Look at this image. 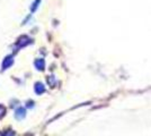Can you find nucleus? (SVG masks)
<instances>
[{"label": "nucleus", "mask_w": 151, "mask_h": 136, "mask_svg": "<svg viewBox=\"0 0 151 136\" xmlns=\"http://www.w3.org/2000/svg\"><path fill=\"white\" fill-rule=\"evenodd\" d=\"M13 65H14V57L13 56H7L6 58L4 59V61H2L1 69H2V71H7L8 68H10Z\"/></svg>", "instance_id": "1"}, {"label": "nucleus", "mask_w": 151, "mask_h": 136, "mask_svg": "<svg viewBox=\"0 0 151 136\" xmlns=\"http://www.w3.org/2000/svg\"><path fill=\"white\" fill-rule=\"evenodd\" d=\"M25 117H26V110L24 108L19 107L18 109H16V111H15V118H16L17 120H22V119H24Z\"/></svg>", "instance_id": "2"}, {"label": "nucleus", "mask_w": 151, "mask_h": 136, "mask_svg": "<svg viewBox=\"0 0 151 136\" xmlns=\"http://www.w3.org/2000/svg\"><path fill=\"white\" fill-rule=\"evenodd\" d=\"M34 91H35V93L37 95H41L45 92V86L42 83H36L35 86H34Z\"/></svg>", "instance_id": "3"}, {"label": "nucleus", "mask_w": 151, "mask_h": 136, "mask_svg": "<svg viewBox=\"0 0 151 136\" xmlns=\"http://www.w3.org/2000/svg\"><path fill=\"white\" fill-rule=\"evenodd\" d=\"M34 65H35V67H36V69H38V71H44L45 69V61L44 59H37L35 63H34Z\"/></svg>", "instance_id": "4"}, {"label": "nucleus", "mask_w": 151, "mask_h": 136, "mask_svg": "<svg viewBox=\"0 0 151 136\" xmlns=\"http://www.w3.org/2000/svg\"><path fill=\"white\" fill-rule=\"evenodd\" d=\"M31 42H32V40L29 39V38H27V36H23V38L18 41V43H17V44H18L19 48H20V47L23 48V47H25V45L29 44Z\"/></svg>", "instance_id": "5"}, {"label": "nucleus", "mask_w": 151, "mask_h": 136, "mask_svg": "<svg viewBox=\"0 0 151 136\" xmlns=\"http://www.w3.org/2000/svg\"><path fill=\"white\" fill-rule=\"evenodd\" d=\"M40 2H41V0H35L34 2H33V5L31 6V12L32 13H34V12H36V9H37V7L40 6Z\"/></svg>", "instance_id": "6"}]
</instances>
